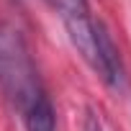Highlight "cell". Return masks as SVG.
Listing matches in <instances>:
<instances>
[{"instance_id":"1","label":"cell","mask_w":131,"mask_h":131,"mask_svg":"<svg viewBox=\"0 0 131 131\" xmlns=\"http://www.w3.org/2000/svg\"><path fill=\"white\" fill-rule=\"evenodd\" d=\"M49 3L57 8L72 46L88 62V67L105 85L121 88V82H123L121 54H118L111 34L103 28V23L90 16L85 0H49Z\"/></svg>"},{"instance_id":"2","label":"cell","mask_w":131,"mask_h":131,"mask_svg":"<svg viewBox=\"0 0 131 131\" xmlns=\"http://www.w3.org/2000/svg\"><path fill=\"white\" fill-rule=\"evenodd\" d=\"M0 90L21 116L49 98L23 34L10 23H0Z\"/></svg>"},{"instance_id":"3","label":"cell","mask_w":131,"mask_h":131,"mask_svg":"<svg viewBox=\"0 0 131 131\" xmlns=\"http://www.w3.org/2000/svg\"><path fill=\"white\" fill-rule=\"evenodd\" d=\"M23 126L26 131H57V113L49 98L36 103L28 113H23Z\"/></svg>"},{"instance_id":"4","label":"cell","mask_w":131,"mask_h":131,"mask_svg":"<svg viewBox=\"0 0 131 131\" xmlns=\"http://www.w3.org/2000/svg\"><path fill=\"white\" fill-rule=\"evenodd\" d=\"M82 131H103V123H100V118H98L93 111H88V113H85V123H82Z\"/></svg>"}]
</instances>
